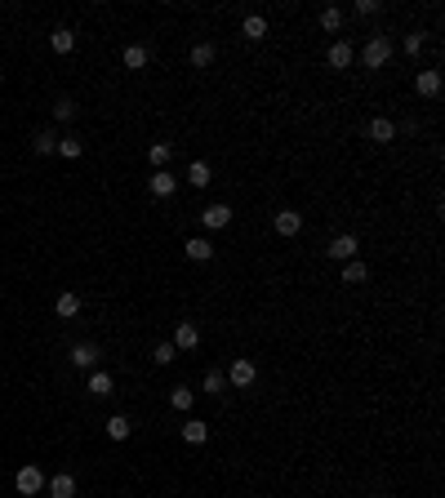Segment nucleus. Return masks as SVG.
Here are the masks:
<instances>
[{
  "label": "nucleus",
  "instance_id": "39448f33",
  "mask_svg": "<svg viewBox=\"0 0 445 498\" xmlns=\"http://www.w3.org/2000/svg\"><path fill=\"white\" fill-rule=\"evenodd\" d=\"M147 192H151V196H174V192H178V178L169 174V169H156V174L147 178Z\"/></svg>",
  "mask_w": 445,
  "mask_h": 498
},
{
  "label": "nucleus",
  "instance_id": "4be33fe9",
  "mask_svg": "<svg viewBox=\"0 0 445 498\" xmlns=\"http://www.w3.org/2000/svg\"><path fill=\"white\" fill-rule=\"evenodd\" d=\"M205 436H210V427H205L201 418H187V422H183V440H187V445H201Z\"/></svg>",
  "mask_w": 445,
  "mask_h": 498
},
{
  "label": "nucleus",
  "instance_id": "b1692460",
  "mask_svg": "<svg viewBox=\"0 0 445 498\" xmlns=\"http://www.w3.org/2000/svg\"><path fill=\"white\" fill-rule=\"evenodd\" d=\"M54 312L67 321V316H76L80 312V294H58V303H54Z\"/></svg>",
  "mask_w": 445,
  "mask_h": 498
},
{
  "label": "nucleus",
  "instance_id": "2eb2a0df",
  "mask_svg": "<svg viewBox=\"0 0 445 498\" xmlns=\"http://www.w3.org/2000/svg\"><path fill=\"white\" fill-rule=\"evenodd\" d=\"M50 498H76V476L58 472V476L50 481Z\"/></svg>",
  "mask_w": 445,
  "mask_h": 498
},
{
  "label": "nucleus",
  "instance_id": "423d86ee",
  "mask_svg": "<svg viewBox=\"0 0 445 498\" xmlns=\"http://www.w3.org/2000/svg\"><path fill=\"white\" fill-rule=\"evenodd\" d=\"M201 223L210 231H223L227 223H232V210H227V205H205V210H201Z\"/></svg>",
  "mask_w": 445,
  "mask_h": 498
},
{
  "label": "nucleus",
  "instance_id": "f257e3e1",
  "mask_svg": "<svg viewBox=\"0 0 445 498\" xmlns=\"http://www.w3.org/2000/svg\"><path fill=\"white\" fill-rule=\"evenodd\" d=\"M387 58H392V41H387V36H370L365 49H361V63L370 71H378V67H387Z\"/></svg>",
  "mask_w": 445,
  "mask_h": 498
},
{
  "label": "nucleus",
  "instance_id": "a878e982",
  "mask_svg": "<svg viewBox=\"0 0 445 498\" xmlns=\"http://www.w3.org/2000/svg\"><path fill=\"white\" fill-rule=\"evenodd\" d=\"M192 63H196V67H210V63H214V45L210 41H205V45H192Z\"/></svg>",
  "mask_w": 445,
  "mask_h": 498
},
{
  "label": "nucleus",
  "instance_id": "f8f14e48",
  "mask_svg": "<svg viewBox=\"0 0 445 498\" xmlns=\"http://www.w3.org/2000/svg\"><path fill=\"white\" fill-rule=\"evenodd\" d=\"M299 231H303V214L281 210V214H276V236H299Z\"/></svg>",
  "mask_w": 445,
  "mask_h": 498
},
{
  "label": "nucleus",
  "instance_id": "6ab92c4d",
  "mask_svg": "<svg viewBox=\"0 0 445 498\" xmlns=\"http://www.w3.org/2000/svg\"><path fill=\"white\" fill-rule=\"evenodd\" d=\"M129 431H134V422H129L125 414H111L107 418V436L111 440H129Z\"/></svg>",
  "mask_w": 445,
  "mask_h": 498
},
{
  "label": "nucleus",
  "instance_id": "1a4fd4ad",
  "mask_svg": "<svg viewBox=\"0 0 445 498\" xmlns=\"http://www.w3.org/2000/svg\"><path fill=\"white\" fill-rule=\"evenodd\" d=\"M120 63H125L129 71H143L147 63H151V54H147V45H125V54H120Z\"/></svg>",
  "mask_w": 445,
  "mask_h": 498
},
{
  "label": "nucleus",
  "instance_id": "7ed1b4c3",
  "mask_svg": "<svg viewBox=\"0 0 445 498\" xmlns=\"http://www.w3.org/2000/svg\"><path fill=\"white\" fill-rule=\"evenodd\" d=\"M232 387H250L254 378H259V370H254V361H245V356H236L232 365H227V374H223Z\"/></svg>",
  "mask_w": 445,
  "mask_h": 498
},
{
  "label": "nucleus",
  "instance_id": "a211bd4d",
  "mask_svg": "<svg viewBox=\"0 0 445 498\" xmlns=\"http://www.w3.org/2000/svg\"><path fill=\"white\" fill-rule=\"evenodd\" d=\"M50 49L54 54H72L76 49V32H72V27H58V32L50 36Z\"/></svg>",
  "mask_w": 445,
  "mask_h": 498
},
{
  "label": "nucleus",
  "instance_id": "9b49d317",
  "mask_svg": "<svg viewBox=\"0 0 445 498\" xmlns=\"http://www.w3.org/2000/svg\"><path fill=\"white\" fill-rule=\"evenodd\" d=\"M196 343H201V330H196L192 321H183V325L174 330V347H178V352H192Z\"/></svg>",
  "mask_w": 445,
  "mask_h": 498
},
{
  "label": "nucleus",
  "instance_id": "c756f323",
  "mask_svg": "<svg viewBox=\"0 0 445 498\" xmlns=\"http://www.w3.org/2000/svg\"><path fill=\"white\" fill-rule=\"evenodd\" d=\"M72 116H76V102L72 98H58V102H54V120H63V125H67Z\"/></svg>",
  "mask_w": 445,
  "mask_h": 498
},
{
  "label": "nucleus",
  "instance_id": "bb28decb",
  "mask_svg": "<svg viewBox=\"0 0 445 498\" xmlns=\"http://www.w3.org/2000/svg\"><path fill=\"white\" fill-rule=\"evenodd\" d=\"M80 152H85V143H80V138H58V156H67V161H76Z\"/></svg>",
  "mask_w": 445,
  "mask_h": 498
},
{
  "label": "nucleus",
  "instance_id": "cd10ccee",
  "mask_svg": "<svg viewBox=\"0 0 445 498\" xmlns=\"http://www.w3.org/2000/svg\"><path fill=\"white\" fill-rule=\"evenodd\" d=\"M343 27V9H325L321 14V32H338Z\"/></svg>",
  "mask_w": 445,
  "mask_h": 498
},
{
  "label": "nucleus",
  "instance_id": "6e6552de",
  "mask_svg": "<svg viewBox=\"0 0 445 498\" xmlns=\"http://www.w3.org/2000/svg\"><path fill=\"white\" fill-rule=\"evenodd\" d=\"M98 347H94V343H76L72 347V365H76V370H94V365H98Z\"/></svg>",
  "mask_w": 445,
  "mask_h": 498
},
{
  "label": "nucleus",
  "instance_id": "2f4dec72",
  "mask_svg": "<svg viewBox=\"0 0 445 498\" xmlns=\"http://www.w3.org/2000/svg\"><path fill=\"white\" fill-rule=\"evenodd\" d=\"M227 387V378H223V370H210L205 374V392H210V396H219V392Z\"/></svg>",
  "mask_w": 445,
  "mask_h": 498
},
{
  "label": "nucleus",
  "instance_id": "0eeeda50",
  "mask_svg": "<svg viewBox=\"0 0 445 498\" xmlns=\"http://www.w3.org/2000/svg\"><path fill=\"white\" fill-rule=\"evenodd\" d=\"M325 58H329V67H334V71H347V67H352V58H356V54H352V45H347V41H334V45H329V54H325Z\"/></svg>",
  "mask_w": 445,
  "mask_h": 498
},
{
  "label": "nucleus",
  "instance_id": "393cba45",
  "mask_svg": "<svg viewBox=\"0 0 445 498\" xmlns=\"http://www.w3.org/2000/svg\"><path fill=\"white\" fill-rule=\"evenodd\" d=\"M169 152H174L169 143H151V147H147V156H151V165H156V169H165V165H169Z\"/></svg>",
  "mask_w": 445,
  "mask_h": 498
},
{
  "label": "nucleus",
  "instance_id": "4468645a",
  "mask_svg": "<svg viewBox=\"0 0 445 498\" xmlns=\"http://www.w3.org/2000/svg\"><path fill=\"white\" fill-rule=\"evenodd\" d=\"M111 387H116V383H111V374L107 370H89V392H94V396H111Z\"/></svg>",
  "mask_w": 445,
  "mask_h": 498
},
{
  "label": "nucleus",
  "instance_id": "473e14b6",
  "mask_svg": "<svg viewBox=\"0 0 445 498\" xmlns=\"http://www.w3.org/2000/svg\"><path fill=\"white\" fill-rule=\"evenodd\" d=\"M423 45H428V36H423V32H410V36H405V54H419Z\"/></svg>",
  "mask_w": 445,
  "mask_h": 498
},
{
  "label": "nucleus",
  "instance_id": "7c9ffc66",
  "mask_svg": "<svg viewBox=\"0 0 445 498\" xmlns=\"http://www.w3.org/2000/svg\"><path fill=\"white\" fill-rule=\"evenodd\" d=\"M174 356H178V347H174V343H156V352H151V361H156V365H169Z\"/></svg>",
  "mask_w": 445,
  "mask_h": 498
},
{
  "label": "nucleus",
  "instance_id": "20e7f679",
  "mask_svg": "<svg viewBox=\"0 0 445 498\" xmlns=\"http://www.w3.org/2000/svg\"><path fill=\"white\" fill-rule=\"evenodd\" d=\"M356 249H361V245H356V236H352V231H347V236H334V240H329V258H334V262H352L356 258Z\"/></svg>",
  "mask_w": 445,
  "mask_h": 498
},
{
  "label": "nucleus",
  "instance_id": "c85d7f7f",
  "mask_svg": "<svg viewBox=\"0 0 445 498\" xmlns=\"http://www.w3.org/2000/svg\"><path fill=\"white\" fill-rule=\"evenodd\" d=\"M192 392H187V387H174V392H169V405H174V409H192Z\"/></svg>",
  "mask_w": 445,
  "mask_h": 498
},
{
  "label": "nucleus",
  "instance_id": "ddd939ff",
  "mask_svg": "<svg viewBox=\"0 0 445 498\" xmlns=\"http://www.w3.org/2000/svg\"><path fill=\"white\" fill-rule=\"evenodd\" d=\"M241 36H245V41H263V36H268V18H263V14H250L241 23Z\"/></svg>",
  "mask_w": 445,
  "mask_h": 498
},
{
  "label": "nucleus",
  "instance_id": "9d476101",
  "mask_svg": "<svg viewBox=\"0 0 445 498\" xmlns=\"http://www.w3.org/2000/svg\"><path fill=\"white\" fill-rule=\"evenodd\" d=\"M414 89H419V98H437L441 93V71H419V76H414Z\"/></svg>",
  "mask_w": 445,
  "mask_h": 498
},
{
  "label": "nucleus",
  "instance_id": "72a5a7b5",
  "mask_svg": "<svg viewBox=\"0 0 445 498\" xmlns=\"http://www.w3.org/2000/svg\"><path fill=\"white\" fill-rule=\"evenodd\" d=\"M356 14H361V18H374L378 14V0H356Z\"/></svg>",
  "mask_w": 445,
  "mask_h": 498
},
{
  "label": "nucleus",
  "instance_id": "5701e85b",
  "mask_svg": "<svg viewBox=\"0 0 445 498\" xmlns=\"http://www.w3.org/2000/svg\"><path fill=\"white\" fill-rule=\"evenodd\" d=\"M187 183H192V187H210L214 183L210 165H205V161H192V169H187Z\"/></svg>",
  "mask_w": 445,
  "mask_h": 498
},
{
  "label": "nucleus",
  "instance_id": "f03ea898",
  "mask_svg": "<svg viewBox=\"0 0 445 498\" xmlns=\"http://www.w3.org/2000/svg\"><path fill=\"white\" fill-rule=\"evenodd\" d=\"M14 490H18V494H27V498H32V494H41V490H45V472H41V467H32V463H27V467H18Z\"/></svg>",
  "mask_w": 445,
  "mask_h": 498
},
{
  "label": "nucleus",
  "instance_id": "aec40b11",
  "mask_svg": "<svg viewBox=\"0 0 445 498\" xmlns=\"http://www.w3.org/2000/svg\"><path fill=\"white\" fill-rule=\"evenodd\" d=\"M32 147H36L41 156H54V152H58V134H54V129H41V134L32 138Z\"/></svg>",
  "mask_w": 445,
  "mask_h": 498
},
{
  "label": "nucleus",
  "instance_id": "412c9836",
  "mask_svg": "<svg viewBox=\"0 0 445 498\" xmlns=\"http://www.w3.org/2000/svg\"><path fill=\"white\" fill-rule=\"evenodd\" d=\"M365 276H370V267L365 262H343V285H365Z\"/></svg>",
  "mask_w": 445,
  "mask_h": 498
},
{
  "label": "nucleus",
  "instance_id": "f3484780",
  "mask_svg": "<svg viewBox=\"0 0 445 498\" xmlns=\"http://www.w3.org/2000/svg\"><path fill=\"white\" fill-rule=\"evenodd\" d=\"M187 258H192V262H210L214 258V245H210V240H205V236H196V240H187Z\"/></svg>",
  "mask_w": 445,
  "mask_h": 498
},
{
  "label": "nucleus",
  "instance_id": "dca6fc26",
  "mask_svg": "<svg viewBox=\"0 0 445 498\" xmlns=\"http://www.w3.org/2000/svg\"><path fill=\"white\" fill-rule=\"evenodd\" d=\"M370 138H374V143H392V138H396V125L387 116H374L370 120Z\"/></svg>",
  "mask_w": 445,
  "mask_h": 498
}]
</instances>
